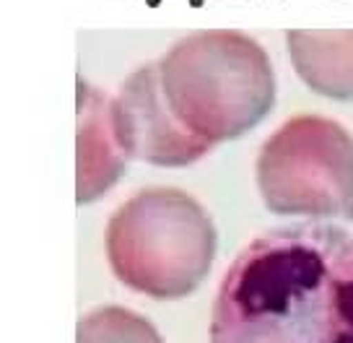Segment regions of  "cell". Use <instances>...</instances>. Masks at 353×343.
<instances>
[{
	"instance_id": "6da1fadb",
	"label": "cell",
	"mask_w": 353,
	"mask_h": 343,
	"mask_svg": "<svg viewBox=\"0 0 353 343\" xmlns=\"http://www.w3.org/2000/svg\"><path fill=\"white\" fill-rule=\"evenodd\" d=\"M208 343H353V234L325 222L257 234L221 278Z\"/></svg>"
},
{
	"instance_id": "7a4b0ae2",
	"label": "cell",
	"mask_w": 353,
	"mask_h": 343,
	"mask_svg": "<svg viewBox=\"0 0 353 343\" xmlns=\"http://www.w3.org/2000/svg\"><path fill=\"white\" fill-rule=\"evenodd\" d=\"M174 117L210 146L250 133L276 104V73L265 47L236 29L192 32L159 57Z\"/></svg>"
},
{
	"instance_id": "3957f363",
	"label": "cell",
	"mask_w": 353,
	"mask_h": 343,
	"mask_svg": "<svg viewBox=\"0 0 353 343\" xmlns=\"http://www.w3.org/2000/svg\"><path fill=\"white\" fill-rule=\"evenodd\" d=\"M216 226L190 193L148 188L114 210L104 232L112 273L138 294L182 299L208 276Z\"/></svg>"
},
{
	"instance_id": "277c9868",
	"label": "cell",
	"mask_w": 353,
	"mask_h": 343,
	"mask_svg": "<svg viewBox=\"0 0 353 343\" xmlns=\"http://www.w3.org/2000/svg\"><path fill=\"white\" fill-rule=\"evenodd\" d=\"M254 179L270 213L353 222V135L325 115H294L260 146Z\"/></svg>"
},
{
	"instance_id": "5b68a950",
	"label": "cell",
	"mask_w": 353,
	"mask_h": 343,
	"mask_svg": "<svg viewBox=\"0 0 353 343\" xmlns=\"http://www.w3.org/2000/svg\"><path fill=\"white\" fill-rule=\"evenodd\" d=\"M112 117L122 151L145 164L190 166L213 148L174 117L164 97L159 60L135 68L125 78L120 94L112 99Z\"/></svg>"
},
{
	"instance_id": "8992f818",
	"label": "cell",
	"mask_w": 353,
	"mask_h": 343,
	"mask_svg": "<svg viewBox=\"0 0 353 343\" xmlns=\"http://www.w3.org/2000/svg\"><path fill=\"white\" fill-rule=\"evenodd\" d=\"M78 169H76V200L81 206L94 203L125 172V159L114 117L112 99L104 91L94 89L86 78L78 76Z\"/></svg>"
},
{
	"instance_id": "52a82bcc",
	"label": "cell",
	"mask_w": 353,
	"mask_h": 343,
	"mask_svg": "<svg viewBox=\"0 0 353 343\" xmlns=\"http://www.w3.org/2000/svg\"><path fill=\"white\" fill-rule=\"evenodd\" d=\"M286 47L309 89L335 101L353 99V29H288Z\"/></svg>"
},
{
	"instance_id": "ba28073f",
	"label": "cell",
	"mask_w": 353,
	"mask_h": 343,
	"mask_svg": "<svg viewBox=\"0 0 353 343\" xmlns=\"http://www.w3.org/2000/svg\"><path fill=\"white\" fill-rule=\"evenodd\" d=\"M76 343H164V338L145 317L110 304L78 320Z\"/></svg>"
},
{
	"instance_id": "9c48e42d",
	"label": "cell",
	"mask_w": 353,
	"mask_h": 343,
	"mask_svg": "<svg viewBox=\"0 0 353 343\" xmlns=\"http://www.w3.org/2000/svg\"><path fill=\"white\" fill-rule=\"evenodd\" d=\"M145 3H148V8H159V6H161V0H145ZM203 3H205V0H190L192 8H200Z\"/></svg>"
}]
</instances>
